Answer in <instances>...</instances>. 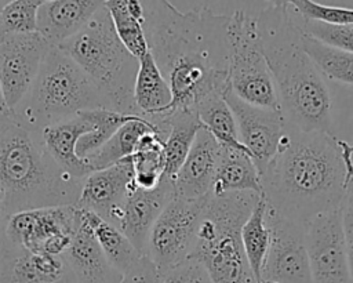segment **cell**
Masks as SVG:
<instances>
[{"label":"cell","instance_id":"cell-18","mask_svg":"<svg viewBox=\"0 0 353 283\" xmlns=\"http://www.w3.org/2000/svg\"><path fill=\"white\" fill-rule=\"evenodd\" d=\"M172 197V181L165 177L153 189L135 186L128 195L117 228L141 254L145 255L150 229Z\"/></svg>","mask_w":353,"mask_h":283},{"label":"cell","instance_id":"cell-11","mask_svg":"<svg viewBox=\"0 0 353 283\" xmlns=\"http://www.w3.org/2000/svg\"><path fill=\"white\" fill-rule=\"evenodd\" d=\"M305 243L312 283H353L342 229V204L307 221Z\"/></svg>","mask_w":353,"mask_h":283},{"label":"cell","instance_id":"cell-31","mask_svg":"<svg viewBox=\"0 0 353 283\" xmlns=\"http://www.w3.org/2000/svg\"><path fill=\"white\" fill-rule=\"evenodd\" d=\"M302 47L323 77L353 84V54L327 46L307 35L302 28Z\"/></svg>","mask_w":353,"mask_h":283},{"label":"cell","instance_id":"cell-22","mask_svg":"<svg viewBox=\"0 0 353 283\" xmlns=\"http://www.w3.org/2000/svg\"><path fill=\"white\" fill-rule=\"evenodd\" d=\"M172 102L171 88L163 77L150 52L138 59V70L134 83V104L138 115L150 124L168 113Z\"/></svg>","mask_w":353,"mask_h":283},{"label":"cell","instance_id":"cell-15","mask_svg":"<svg viewBox=\"0 0 353 283\" xmlns=\"http://www.w3.org/2000/svg\"><path fill=\"white\" fill-rule=\"evenodd\" d=\"M134 188L132 164L127 157L108 168L90 173L83 181L76 206L95 213L117 228L124 203Z\"/></svg>","mask_w":353,"mask_h":283},{"label":"cell","instance_id":"cell-6","mask_svg":"<svg viewBox=\"0 0 353 283\" xmlns=\"http://www.w3.org/2000/svg\"><path fill=\"white\" fill-rule=\"evenodd\" d=\"M258 199L254 192L207 196L190 255L204 265L212 283H256L243 248L241 226Z\"/></svg>","mask_w":353,"mask_h":283},{"label":"cell","instance_id":"cell-25","mask_svg":"<svg viewBox=\"0 0 353 283\" xmlns=\"http://www.w3.org/2000/svg\"><path fill=\"white\" fill-rule=\"evenodd\" d=\"M114 32L125 50L137 59L149 52L143 30V7L137 0L105 1Z\"/></svg>","mask_w":353,"mask_h":283},{"label":"cell","instance_id":"cell-13","mask_svg":"<svg viewBox=\"0 0 353 283\" xmlns=\"http://www.w3.org/2000/svg\"><path fill=\"white\" fill-rule=\"evenodd\" d=\"M50 48L37 32L0 37V84L11 112L29 92Z\"/></svg>","mask_w":353,"mask_h":283},{"label":"cell","instance_id":"cell-37","mask_svg":"<svg viewBox=\"0 0 353 283\" xmlns=\"http://www.w3.org/2000/svg\"><path fill=\"white\" fill-rule=\"evenodd\" d=\"M120 283H161V273L148 255H142L123 273Z\"/></svg>","mask_w":353,"mask_h":283},{"label":"cell","instance_id":"cell-19","mask_svg":"<svg viewBox=\"0 0 353 283\" xmlns=\"http://www.w3.org/2000/svg\"><path fill=\"white\" fill-rule=\"evenodd\" d=\"M105 1L48 0L37 10V33L51 47H58L80 32Z\"/></svg>","mask_w":353,"mask_h":283},{"label":"cell","instance_id":"cell-9","mask_svg":"<svg viewBox=\"0 0 353 283\" xmlns=\"http://www.w3.org/2000/svg\"><path fill=\"white\" fill-rule=\"evenodd\" d=\"M80 222L76 204L19 211L4 219V236L32 253L63 255Z\"/></svg>","mask_w":353,"mask_h":283},{"label":"cell","instance_id":"cell-35","mask_svg":"<svg viewBox=\"0 0 353 283\" xmlns=\"http://www.w3.org/2000/svg\"><path fill=\"white\" fill-rule=\"evenodd\" d=\"M302 28L319 41L353 54V25H328L302 18Z\"/></svg>","mask_w":353,"mask_h":283},{"label":"cell","instance_id":"cell-36","mask_svg":"<svg viewBox=\"0 0 353 283\" xmlns=\"http://www.w3.org/2000/svg\"><path fill=\"white\" fill-rule=\"evenodd\" d=\"M161 283H212L204 265L194 257L170 268L161 275Z\"/></svg>","mask_w":353,"mask_h":283},{"label":"cell","instance_id":"cell-10","mask_svg":"<svg viewBox=\"0 0 353 283\" xmlns=\"http://www.w3.org/2000/svg\"><path fill=\"white\" fill-rule=\"evenodd\" d=\"M205 200L207 196L196 200L174 196L153 224L145 255L161 275L190 257Z\"/></svg>","mask_w":353,"mask_h":283},{"label":"cell","instance_id":"cell-26","mask_svg":"<svg viewBox=\"0 0 353 283\" xmlns=\"http://www.w3.org/2000/svg\"><path fill=\"white\" fill-rule=\"evenodd\" d=\"M81 217L92 231L94 237L109 264L121 275L143 255L131 244L119 228L106 222L95 213L81 210Z\"/></svg>","mask_w":353,"mask_h":283},{"label":"cell","instance_id":"cell-1","mask_svg":"<svg viewBox=\"0 0 353 283\" xmlns=\"http://www.w3.org/2000/svg\"><path fill=\"white\" fill-rule=\"evenodd\" d=\"M149 52L167 80L172 110H193L229 88V15L208 7L178 10L170 1H142Z\"/></svg>","mask_w":353,"mask_h":283},{"label":"cell","instance_id":"cell-17","mask_svg":"<svg viewBox=\"0 0 353 283\" xmlns=\"http://www.w3.org/2000/svg\"><path fill=\"white\" fill-rule=\"evenodd\" d=\"M219 156L221 145L201 127L185 162L172 178L174 196L188 200L208 196L212 189Z\"/></svg>","mask_w":353,"mask_h":283},{"label":"cell","instance_id":"cell-28","mask_svg":"<svg viewBox=\"0 0 353 283\" xmlns=\"http://www.w3.org/2000/svg\"><path fill=\"white\" fill-rule=\"evenodd\" d=\"M266 210L268 200L265 195H261L250 217L241 226L243 248L256 283H261L262 266L270 246V228L266 219Z\"/></svg>","mask_w":353,"mask_h":283},{"label":"cell","instance_id":"cell-14","mask_svg":"<svg viewBox=\"0 0 353 283\" xmlns=\"http://www.w3.org/2000/svg\"><path fill=\"white\" fill-rule=\"evenodd\" d=\"M223 98L237 123L239 139L248 150L256 170L262 175L277 152L287 123L280 110L259 108L236 97L230 88Z\"/></svg>","mask_w":353,"mask_h":283},{"label":"cell","instance_id":"cell-29","mask_svg":"<svg viewBox=\"0 0 353 283\" xmlns=\"http://www.w3.org/2000/svg\"><path fill=\"white\" fill-rule=\"evenodd\" d=\"M196 113L201 127L205 128L221 146L248 153L239 139L237 123L232 109L223 98V94H215L203 101L196 108Z\"/></svg>","mask_w":353,"mask_h":283},{"label":"cell","instance_id":"cell-38","mask_svg":"<svg viewBox=\"0 0 353 283\" xmlns=\"http://www.w3.org/2000/svg\"><path fill=\"white\" fill-rule=\"evenodd\" d=\"M342 229L347 251L350 276L353 280V181L347 184L342 200Z\"/></svg>","mask_w":353,"mask_h":283},{"label":"cell","instance_id":"cell-21","mask_svg":"<svg viewBox=\"0 0 353 283\" xmlns=\"http://www.w3.org/2000/svg\"><path fill=\"white\" fill-rule=\"evenodd\" d=\"M63 258L77 283H120L121 280L123 275L109 264L83 217Z\"/></svg>","mask_w":353,"mask_h":283},{"label":"cell","instance_id":"cell-7","mask_svg":"<svg viewBox=\"0 0 353 283\" xmlns=\"http://www.w3.org/2000/svg\"><path fill=\"white\" fill-rule=\"evenodd\" d=\"M98 108L106 109L94 83L66 54L51 47L33 86L15 106L11 119L21 127L39 133L79 112Z\"/></svg>","mask_w":353,"mask_h":283},{"label":"cell","instance_id":"cell-27","mask_svg":"<svg viewBox=\"0 0 353 283\" xmlns=\"http://www.w3.org/2000/svg\"><path fill=\"white\" fill-rule=\"evenodd\" d=\"M156 133L154 127L143 117H137L124 123L97 152L85 157L92 171L108 168L130 157L137 146L138 139L146 133Z\"/></svg>","mask_w":353,"mask_h":283},{"label":"cell","instance_id":"cell-30","mask_svg":"<svg viewBox=\"0 0 353 283\" xmlns=\"http://www.w3.org/2000/svg\"><path fill=\"white\" fill-rule=\"evenodd\" d=\"M134 173V185L141 189H153L164 174V144L153 131L143 134L130 156Z\"/></svg>","mask_w":353,"mask_h":283},{"label":"cell","instance_id":"cell-40","mask_svg":"<svg viewBox=\"0 0 353 283\" xmlns=\"http://www.w3.org/2000/svg\"><path fill=\"white\" fill-rule=\"evenodd\" d=\"M11 117H6V116H0V126H3L7 120H10Z\"/></svg>","mask_w":353,"mask_h":283},{"label":"cell","instance_id":"cell-20","mask_svg":"<svg viewBox=\"0 0 353 283\" xmlns=\"http://www.w3.org/2000/svg\"><path fill=\"white\" fill-rule=\"evenodd\" d=\"M92 124L79 112L76 116L54 123L39 131L41 142L55 163L70 175L84 179L92 168L77 156L76 146L80 137L90 133Z\"/></svg>","mask_w":353,"mask_h":283},{"label":"cell","instance_id":"cell-39","mask_svg":"<svg viewBox=\"0 0 353 283\" xmlns=\"http://www.w3.org/2000/svg\"><path fill=\"white\" fill-rule=\"evenodd\" d=\"M0 116H6V117H11L12 116V112L10 110V108L7 106V102L4 99L1 84H0Z\"/></svg>","mask_w":353,"mask_h":283},{"label":"cell","instance_id":"cell-16","mask_svg":"<svg viewBox=\"0 0 353 283\" xmlns=\"http://www.w3.org/2000/svg\"><path fill=\"white\" fill-rule=\"evenodd\" d=\"M0 283H77L63 255L32 253L7 240L0 243Z\"/></svg>","mask_w":353,"mask_h":283},{"label":"cell","instance_id":"cell-8","mask_svg":"<svg viewBox=\"0 0 353 283\" xmlns=\"http://www.w3.org/2000/svg\"><path fill=\"white\" fill-rule=\"evenodd\" d=\"M228 40L230 91L247 104L280 110L273 77L262 51L256 19L244 10L233 11L228 22Z\"/></svg>","mask_w":353,"mask_h":283},{"label":"cell","instance_id":"cell-34","mask_svg":"<svg viewBox=\"0 0 353 283\" xmlns=\"http://www.w3.org/2000/svg\"><path fill=\"white\" fill-rule=\"evenodd\" d=\"M295 11L306 21L328 25H353V8L321 4L312 0H292Z\"/></svg>","mask_w":353,"mask_h":283},{"label":"cell","instance_id":"cell-24","mask_svg":"<svg viewBox=\"0 0 353 283\" xmlns=\"http://www.w3.org/2000/svg\"><path fill=\"white\" fill-rule=\"evenodd\" d=\"M168 134L164 139V174L172 181L182 163L185 162L201 123L193 110H172L165 113Z\"/></svg>","mask_w":353,"mask_h":283},{"label":"cell","instance_id":"cell-3","mask_svg":"<svg viewBox=\"0 0 353 283\" xmlns=\"http://www.w3.org/2000/svg\"><path fill=\"white\" fill-rule=\"evenodd\" d=\"M280 112L288 127L331 133V97L302 47V18L291 1H272L255 18Z\"/></svg>","mask_w":353,"mask_h":283},{"label":"cell","instance_id":"cell-12","mask_svg":"<svg viewBox=\"0 0 353 283\" xmlns=\"http://www.w3.org/2000/svg\"><path fill=\"white\" fill-rule=\"evenodd\" d=\"M270 246L262 266L261 283H312L305 226L283 217L268 203Z\"/></svg>","mask_w":353,"mask_h":283},{"label":"cell","instance_id":"cell-23","mask_svg":"<svg viewBox=\"0 0 353 283\" xmlns=\"http://www.w3.org/2000/svg\"><path fill=\"white\" fill-rule=\"evenodd\" d=\"M239 192H254L258 196L263 195L261 174L247 152L221 146L211 195L222 196Z\"/></svg>","mask_w":353,"mask_h":283},{"label":"cell","instance_id":"cell-41","mask_svg":"<svg viewBox=\"0 0 353 283\" xmlns=\"http://www.w3.org/2000/svg\"><path fill=\"white\" fill-rule=\"evenodd\" d=\"M0 4H1V1H0ZM0 37H1V29H0Z\"/></svg>","mask_w":353,"mask_h":283},{"label":"cell","instance_id":"cell-2","mask_svg":"<svg viewBox=\"0 0 353 283\" xmlns=\"http://www.w3.org/2000/svg\"><path fill=\"white\" fill-rule=\"evenodd\" d=\"M261 179L269 206L306 226L316 214L342 204L346 191L345 166L336 137L303 133L287 126Z\"/></svg>","mask_w":353,"mask_h":283},{"label":"cell","instance_id":"cell-5","mask_svg":"<svg viewBox=\"0 0 353 283\" xmlns=\"http://www.w3.org/2000/svg\"><path fill=\"white\" fill-rule=\"evenodd\" d=\"M58 48L94 83L106 109L139 116L134 104L138 59L119 40L105 3L80 32Z\"/></svg>","mask_w":353,"mask_h":283},{"label":"cell","instance_id":"cell-32","mask_svg":"<svg viewBox=\"0 0 353 283\" xmlns=\"http://www.w3.org/2000/svg\"><path fill=\"white\" fill-rule=\"evenodd\" d=\"M80 113L92 124V130L80 137L77 141L76 153L81 159H85L97 152L124 123L141 117L102 108L83 110Z\"/></svg>","mask_w":353,"mask_h":283},{"label":"cell","instance_id":"cell-4","mask_svg":"<svg viewBox=\"0 0 353 283\" xmlns=\"http://www.w3.org/2000/svg\"><path fill=\"white\" fill-rule=\"evenodd\" d=\"M83 181L55 163L39 133L12 119L0 126V219L19 211L76 204Z\"/></svg>","mask_w":353,"mask_h":283},{"label":"cell","instance_id":"cell-33","mask_svg":"<svg viewBox=\"0 0 353 283\" xmlns=\"http://www.w3.org/2000/svg\"><path fill=\"white\" fill-rule=\"evenodd\" d=\"M41 0L1 1L0 29L3 35H26L37 30V10Z\"/></svg>","mask_w":353,"mask_h":283}]
</instances>
